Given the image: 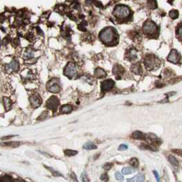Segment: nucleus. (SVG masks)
<instances>
[{
  "label": "nucleus",
  "instance_id": "1",
  "mask_svg": "<svg viewBox=\"0 0 182 182\" xmlns=\"http://www.w3.org/2000/svg\"><path fill=\"white\" fill-rule=\"evenodd\" d=\"M116 31L112 27H107L103 29L99 34V38L101 41L105 44H110L114 42L116 38Z\"/></svg>",
  "mask_w": 182,
  "mask_h": 182
},
{
  "label": "nucleus",
  "instance_id": "2",
  "mask_svg": "<svg viewBox=\"0 0 182 182\" xmlns=\"http://www.w3.org/2000/svg\"><path fill=\"white\" fill-rule=\"evenodd\" d=\"M114 15L117 19H125L130 16V10L126 6L118 5L114 8Z\"/></svg>",
  "mask_w": 182,
  "mask_h": 182
},
{
  "label": "nucleus",
  "instance_id": "3",
  "mask_svg": "<svg viewBox=\"0 0 182 182\" xmlns=\"http://www.w3.org/2000/svg\"><path fill=\"white\" fill-rule=\"evenodd\" d=\"M157 25L154 22L151 21H147L144 23L143 25V31L145 34L153 35L157 32Z\"/></svg>",
  "mask_w": 182,
  "mask_h": 182
},
{
  "label": "nucleus",
  "instance_id": "4",
  "mask_svg": "<svg viewBox=\"0 0 182 182\" xmlns=\"http://www.w3.org/2000/svg\"><path fill=\"white\" fill-rule=\"evenodd\" d=\"M47 88L52 93H57L60 91V86L56 79H53L47 83Z\"/></svg>",
  "mask_w": 182,
  "mask_h": 182
},
{
  "label": "nucleus",
  "instance_id": "5",
  "mask_svg": "<svg viewBox=\"0 0 182 182\" xmlns=\"http://www.w3.org/2000/svg\"><path fill=\"white\" fill-rule=\"evenodd\" d=\"M158 61V60H156L155 57L154 56H147L144 60V63L148 70H152V69L155 68Z\"/></svg>",
  "mask_w": 182,
  "mask_h": 182
},
{
  "label": "nucleus",
  "instance_id": "6",
  "mask_svg": "<svg viewBox=\"0 0 182 182\" xmlns=\"http://www.w3.org/2000/svg\"><path fill=\"white\" fill-rule=\"evenodd\" d=\"M64 74L67 77L72 78L77 75V69L73 63H69L64 69Z\"/></svg>",
  "mask_w": 182,
  "mask_h": 182
},
{
  "label": "nucleus",
  "instance_id": "7",
  "mask_svg": "<svg viewBox=\"0 0 182 182\" xmlns=\"http://www.w3.org/2000/svg\"><path fill=\"white\" fill-rule=\"evenodd\" d=\"M59 104H60V101L55 96H52V97H50L49 99L47 100V103H46L47 107L49 108V109L52 110H56Z\"/></svg>",
  "mask_w": 182,
  "mask_h": 182
},
{
  "label": "nucleus",
  "instance_id": "8",
  "mask_svg": "<svg viewBox=\"0 0 182 182\" xmlns=\"http://www.w3.org/2000/svg\"><path fill=\"white\" fill-rule=\"evenodd\" d=\"M29 101L32 107L36 108L40 106L42 103V99L38 94H34L29 97Z\"/></svg>",
  "mask_w": 182,
  "mask_h": 182
},
{
  "label": "nucleus",
  "instance_id": "9",
  "mask_svg": "<svg viewBox=\"0 0 182 182\" xmlns=\"http://www.w3.org/2000/svg\"><path fill=\"white\" fill-rule=\"evenodd\" d=\"M19 70V64L17 60H13L9 64H7L6 66V71L8 73L17 72Z\"/></svg>",
  "mask_w": 182,
  "mask_h": 182
},
{
  "label": "nucleus",
  "instance_id": "10",
  "mask_svg": "<svg viewBox=\"0 0 182 182\" xmlns=\"http://www.w3.org/2000/svg\"><path fill=\"white\" fill-rule=\"evenodd\" d=\"M114 86V82L112 80H105L101 84V89L103 91H109L113 88Z\"/></svg>",
  "mask_w": 182,
  "mask_h": 182
},
{
  "label": "nucleus",
  "instance_id": "11",
  "mask_svg": "<svg viewBox=\"0 0 182 182\" xmlns=\"http://www.w3.org/2000/svg\"><path fill=\"white\" fill-rule=\"evenodd\" d=\"M179 60V54L177 50L173 49L168 57V60L173 63H177Z\"/></svg>",
  "mask_w": 182,
  "mask_h": 182
},
{
  "label": "nucleus",
  "instance_id": "12",
  "mask_svg": "<svg viewBox=\"0 0 182 182\" xmlns=\"http://www.w3.org/2000/svg\"><path fill=\"white\" fill-rule=\"evenodd\" d=\"M145 139L148 140L149 142H151L153 144H160V140L159 138L156 136L153 133H148V134H145Z\"/></svg>",
  "mask_w": 182,
  "mask_h": 182
},
{
  "label": "nucleus",
  "instance_id": "13",
  "mask_svg": "<svg viewBox=\"0 0 182 182\" xmlns=\"http://www.w3.org/2000/svg\"><path fill=\"white\" fill-rule=\"evenodd\" d=\"M132 136L133 138L136 140H144L145 139V134L143 133L140 132V131H135L134 132L132 133Z\"/></svg>",
  "mask_w": 182,
  "mask_h": 182
},
{
  "label": "nucleus",
  "instance_id": "14",
  "mask_svg": "<svg viewBox=\"0 0 182 182\" xmlns=\"http://www.w3.org/2000/svg\"><path fill=\"white\" fill-rule=\"evenodd\" d=\"M3 104L5 108L6 111H9L11 109L12 107V102L11 100L8 97H4L3 98Z\"/></svg>",
  "mask_w": 182,
  "mask_h": 182
},
{
  "label": "nucleus",
  "instance_id": "15",
  "mask_svg": "<svg viewBox=\"0 0 182 182\" xmlns=\"http://www.w3.org/2000/svg\"><path fill=\"white\" fill-rule=\"evenodd\" d=\"M73 106L71 105H64L60 108V112L63 114H68L72 112Z\"/></svg>",
  "mask_w": 182,
  "mask_h": 182
},
{
  "label": "nucleus",
  "instance_id": "16",
  "mask_svg": "<svg viewBox=\"0 0 182 182\" xmlns=\"http://www.w3.org/2000/svg\"><path fill=\"white\" fill-rule=\"evenodd\" d=\"M94 75L98 78H103L106 76V73H105L103 69H97L96 71H94Z\"/></svg>",
  "mask_w": 182,
  "mask_h": 182
},
{
  "label": "nucleus",
  "instance_id": "17",
  "mask_svg": "<svg viewBox=\"0 0 182 182\" xmlns=\"http://www.w3.org/2000/svg\"><path fill=\"white\" fill-rule=\"evenodd\" d=\"M144 176L142 174H140L134 178L128 179L127 182H144Z\"/></svg>",
  "mask_w": 182,
  "mask_h": 182
},
{
  "label": "nucleus",
  "instance_id": "18",
  "mask_svg": "<svg viewBox=\"0 0 182 182\" xmlns=\"http://www.w3.org/2000/svg\"><path fill=\"white\" fill-rule=\"evenodd\" d=\"M34 56V52L32 49H27L24 54V58L25 60H29Z\"/></svg>",
  "mask_w": 182,
  "mask_h": 182
},
{
  "label": "nucleus",
  "instance_id": "19",
  "mask_svg": "<svg viewBox=\"0 0 182 182\" xmlns=\"http://www.w3.org/2000/svg\"><path fill=\"white\" fill-rule=\"evenodd\" d=\"M83 148L84 149H87V150H93V149H97V146L93 143V142H88L84 144Z\"/></svg>",
  "mask_w": 182,
  "mask_h": 182
},
{
  "label": "nucleus",
  "instance_id": "20",
  "mask_svg": "<svg viewBox=\"0 0 182 182\" xmlns=\"http://www.w3.org/2000/svg\"><path fill=\"white\" fill-rule=\"evenodd\" d=\"M113 73L116 75H121L123 73V68L119 65L115 66V67L113 69Z\"/></svg>",
  "mask_w": 182,
  "mask_h": 182
},
{
  "label": "nucleus",
  "instance_id": "21",
  "mask_svg": "<svg viewBox=\"0 0 182 182\" xmlns=\"http://www.w3.org/2000/svg\"><path fill=\"white\" fill-rule=\"evenodd\" d=\"M168 160H169V162L171 163L172 165L175 166V167H177V166H179L178 160H177V158L175 157H174L173 155H170L169 157H168Z\"/></svg>",
  "mask_w": 182,
  "mask_h": 182
},
{
  "label": "nucleus",
  "instance_id": "22",
  "mask_svg": "<svg viewBox=\"0 0 182 182\" xmlns=\"http://www.w3.org/2000/svg\"><path fill=\"white\" fill-rule=\"evenodd\" d=\"M77 153L78 152L77 151L72 150V149H66V150L64 151L65 155L69 156V157H71V156H75V155H77Z\"/></svg>",
  "mask_w": 182,
  "mask_h": 182
},
{
  "label": "nucleus",
  "instance_id": "23",
  "mask_svg": "<svg viewBox=\"0 0 182 182\" xmlns=\"http://www.w3.org/2000/svg\"><path fill=\"white\" fill-rule=\"evenodd\" d=\"M133 172H134V170L130 167H125L122 169V173L124 175H130L132 174Z\"/></svg>",
  "mask_w": 182,
  "mask_h": 182
},
{
  "label": "nucleus",
  "instance_id": "24",
  "mask_svg": "<svg viewBox=\"0 0 182 182\" xmlns=\"http://www.w3.org/2000/svg\"><path fill=\"white\" fill-rule=\"evenodd\" d=\"M130 164L133 167L138 168V166H139V161H138L137 158H132L130 162Z\"/></svg>",
  "mask_w": 182,
  "mask_h": 182
},
{
  "label": "nucleus",
  "instance_id": "25",
  "mask_svg": "<svg viewBox=\"0 0 182 182\" xmlns=\"http://www.w3.org/2000/svg\"><path fill=\"white\" fill-rule=\"evenodd\" d=\"M0 182H14V179L10 176L4 175L1 177V181Z\"/></svg>",
  "mask_w": 182,
  "mask_h": 182
},
{
  "label": "nucleus",
  "instance_id": "26",
  "mask_svg": "<svg viewBox=\"0 0 182 182\" xmlns=\"http://www.w3.org/2000/svg\"><path fill=\"white\" fill-rule=\"evenodd\" d=\"M4 146L6 147H17L19 146L20 143L19 142H5L4 143Z\"/></svg>",
  "mask_w": 182,
  "mask_h": 182
},
{
  "label": "nucleus",
  "instance_id": "27",
  "mask_svg": "<svg viewBox=\"0 0 182 182\" xmlns=\"http://www.w3.org/2000/svg\"><path fill=\"white\" fill-rule=\"evenodd\" d=\"M140 65V64H139ZM138 65V64H136L132 67V70L133 72L135 73H136V74H140V71H142L141 67H140V66Z\"/></svg>",
  "mask_w": 182,
  "mask_h": 182
},
{
  "label": "nucleus",
  "instance_id": "28",
  "mask_svg": "<svg viewBox=\"0 0 182 182\" xmlns=\"http://www.w3.org/2000/svg\"><path fill=\"white\" fill-rule=\"evenodd\" d=\"M148 5L150 8L154 9L157 7V3H156V1H155V0H149Z\"/></svg>",
  "mask_w": 182,
  "mask_h": 182
},
{
  "label": "nucleus",
  "instance_id": "29",
  "mask_svg": "<svg viewBox=\"0 0 182 182\" xmlns=\"http://www.w3.org/2000/svg\"><path fill=\"white\" fill-rule=\"evenodd\" d=\"M169 15H170V17L172 18V19H177V18L178 17L179 13H178V12H177V10H173L170 11V13H169Z\"/></svg>",
  "mask_w": 182,
  "mask_h": 182
},
{
  "label": "nucleus",
  "instance_id": "30",
  "mask_svg": "<svg viewBox=\"0 0 182 182\" xmlns=\"http://www.w3.org/2000/svg\"><path fill=\"white\" fill-rule=\"evenodd\" d=\"M129 56V58H130L131 60H134L137 57V56H136V52L135 50H132L131 52H130V54H129L128 55Z\"/></svg>",
  "mask_w": 182,
  "mask_h": 182
},
{
  "label": "nucleus",
  "instance_id": "31",
  "mask_svg": "<svg viewBox=\"0 0 182 182\" xmlns=\"http://www.w3.org/2000/svg\"><path fill=\"white\" fill-rule=\"evenodd\" d=\"M82 179L83 182H91V181H90V179L88 178V177L87 176L86 172H83V174L82 175Z\"/></svg>",
  "mask_w": 182,
  "mask_h": 182
},
{
  "label": "nucleus",
  "instance_id": "32",
  "mask_svg": "<svg viewBox=\"0 0 182 182\" xmlns=\"http://www.w3.org/2000/svg\"><path fill=\"white\" fill-rule=\"evenodd\" d=\"M115 178L119 181H123V177L122 175L119 172H115Z\"/></svg>",
  "mask_w": 182,
  "mask_h": 182
},
{
  "label": "nucleus",
  "instance_id": "33",
  "mask_svg": "<svg viewBox=\"0 0 182 182\" xmlns=\"http://www.w3.org/2000/svg\"><path fill=\"white\" fill-rule=\"evenodd\" d=\"M47 169H49L50 170H51V172H52L53 174L55 176H63V175H62L61 173H60L59 172H57V171H56V170H54V169H51V168H49V167H47Z\"/></svg>",
  "mask_w": 182,
  "mask_h": 182
},
{
  "label": "nucleus",
  "instance_id": "34",
  "mask_svg": "<svg viewBox=\"0 0 182 182\" xmlns=\"http://www.w3.org/2000/svg\"><path fill=\"white\" fill-rule=\"evenodd\" d=\"M47 112H46V111L43 112L42 114H41V116L37 119V120H38V121H40V120H41V121H42V120H44L46 118V116H47Z\"/></svg>",
  "mask_w": 182,
  "mask_h": 182
},
{
  "label": "nucleus",
  "instance_id": "35",
  "mask_svg": "<svg viewBox=\"0 0 182 182\" xmlns=\"http://www.w3.org/2000/svg\"><path fill=\"white\" fill-rule=\"evenodd\" d=\"M112 167V164L110 163H106V164H105L104 166H103V169H104L105 170H110V169H111Z\"/></svg>",
  "mask_w": 182,
  "mask_h": 182
},
{
  "label": "nucleus",
  "instance_id": "36",
  "mask_svg": "<svg viewBox=\"0 0 182 182\" xmlns=\"http://www.w3.org/2000/svg\"><path fill=\"white\" fill-rule=\"evenodd\" d=\"M128 147L127 145H126L125 144H121L119 147V151H124V150H126V149H127Z\"/></svg>",
  "mask_w": 182,
  "mask_h": 182
},
{
  "label": "nucleus",
  "instance_id": "37",
  "mask_svg": "<svg viewBox=\"0 0 182 182\" xmlns=\"http://www.w3.org/2000/svg\"><path fill=\"white\" fill-rule=\"evenodd\" d=\"M101 179L102 181H108V179H109V177H108V175L107 174H103L101 176Z\"/></svg>",
  "mask_w": 182,
  "mask_h": 182
},
{
  "label": "nucleus",
  "instance_id": "38",
  "mask_svg": "<svg viewBox=\"0 0 182 182\" xmlns=\"http://www.w3.org/2000/svg\"><path fill=\"white\" fill-rule=\"evenodd\" d=\"M153 174L155 175V177L156 179H157V181H158V182H160V176H159L158 172L157 171H156V170H153Z\"/></svg>",
  "mask_w": 182,
  "mask_h": 182
},
{
  "label": "nucleus",
  "instance_id": "39",
  "mask_svg": "<svg viewBox=\"0 0 182 182\" xmlns=\"http://www.w3.org/2000/svg\"><path fill=\"white\" fill-rule=\"evenodd\" d=\"M71 178H72V179H73V181H74V182H78L77 179V177H76L75 174L74 173V172H71Z\"/></svg>",
  "mask_w": 182,
  "mask_h": 182
},
{
  "label": "nucleus",
  "instance_id": "40",
  "mask_svg": "<svg viewBox=\"0 0 182 182\" xmlns=\"http://www.w3.org/2000/svg\"><path fill=\"white\" fill-rule=\"evenodd\" d=\"M172 152L175 153L177 154V155H179V156H181V149H174V150H172Z\"/></svg>",
  "mask_w": 182,
  "mask_h": 182
},
{
  "label": "nucleus",
  "instance_id": "41",
  "mask_svg": "<svg viewBox=\"0 0 182 182\" xmlns=\"http://www.w3.org/2000/svg\"><path fill=\"white\" fill-rule=\"evenodd\" d=\"M14 182H26V181L23 180L21 179H14Z\"/></svg>",
  "mask_w": 182,
  "mask_h": 182
},
{
  "label": "nucleus",
  "instance_id": "42",
  "mask_svg": "<svg viewBox=\"0 0 182 182\" xmlns=\"http://www.w3.org/2000/svg\"><path fill=\"white\" fill-rule=\"evenodd\" d=\"M177 33H178L179 34V38H181V26H179V31H178V32H177Z\"/></svg>",
  "mask_w": 182,
  "mask_h": 182
},
{
  "label": "nucleus",
  "instance_id": "43",
  "mask_svg": "<svg viewBox=\"0 0 182 182\" xmlns=\"http://www.w3.org/2000/svg\"><path fill=\"white\" fill-rule=\"evenodd\" d=\"M14 136H5V137H3L1 138L2 140H7V139H9V138H13Z\"/></svg>",
  "mask_w": 182,
  "mask_h": 182
},
{
  "label": "nucleus",
  "instance_id": "44",
  "mask_svg": "<svg viewBox=\"0 0 182 182\" xmlns=\"http://www.w3.org/2000/svg\"><path fill=\"white\" fill-rule=\"evenodd\" d=\"M0 181H1V178H0Z\"/></svg>",
  "mask_w": 182,
  "mask_h": 182
}]
</instances>
